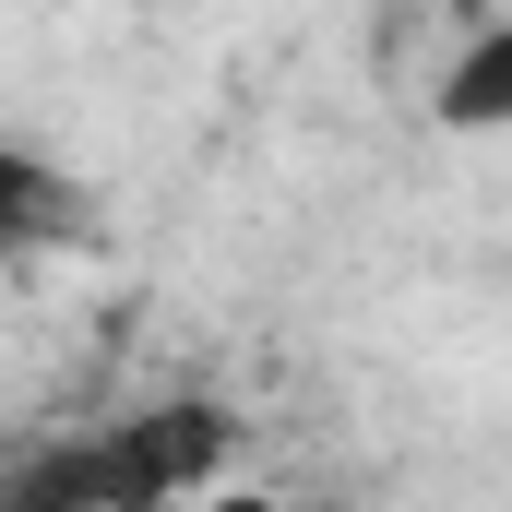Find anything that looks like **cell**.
<instances>
[{
    "label": "cell",
    "mask_w": 512,
    "mask_h": 512,
    "mask_svg": "<svg viewBox=\"0 0 512 512\" xmlns=\"http://www.w3.org/2000/svg\"><path fill=\"white\" fill-rule=\"evenodd\" d=\"M429 120L465 131V143H501L512 131V24H477L453 60H441V84H429Z\"/></svg>",
    "instance_id": "2"
},
{
    "label": "cell",
    "mask_w": 512,
    "mask_h": 512,
    "mask_svg": "<svg viewBox=\"0 0 512 512\" xmlns=\"http://www.w3.org/2000/svg\"><path fill=\"white\" fill-rule=\"evenodd\" d=\"M0 239H12V251H72V239H96V179H72L36 131L0 143Z\"/></svg>",
    "instance_id": "1"
},
{
    "label": "cell",
    "mask_w": 512,
    "mask_h": 512,
    "mask_svg": "<svg viewBox=\"0 0 512 512\" xmlns=\"http://www.w3.org/2000/svg\"><path fill=\"white\" fill-rule=\"evenodd\" d=\"M203 512H286V501H203Z\"/></svg>",
    "instance_id": "3"
}]
</instances>
